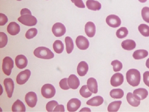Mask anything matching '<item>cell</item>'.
Segmentation results:
<instances>
[{"label":"cell","mask_w":149,"mask_h":112,"mask_svg":"<svg viewBox=\"0 0 149 112\" xmlns=\"http://www.w3.org/2000/svg\"><path fill=\"white\" fill-rule=\"evenodd\" d=\"M76 44L78 48L82 50H85L90 46V42L88 39L82 35H79L77 38Z\"/></svg>","instance_id":"9c48e42d"},{"label":"cell","mask_w":149,"mask_h":112,"mask_svg":"<svg viewBox=\"0 0 149 112\" xmlns=\"http://www.w3.org/2000/svg\"><path fill=\"white\" fill-rule=\"evenodd\" d=\"M121 46L125 50L131 51L136 47V43L134 40H126L122 42Z\"/></svg>","instance_id":"cb8c5ba5"},{"label":"cell","mask_w":149,"mask_h":112,"mask_svg":"<svg viewBox=\"0 0 149 112\" xmlns=\"http://www.w3.org/2000/svg\"><path fill=\"white\" fill-rule=\"evenodd\" d=\"M127 99L128 103L133 107H138L140 104V100L135 97V95L131 93H128L127 95Z\"/></svg>","instance_id":"d6986e66"},{"label":"cell","mask_w":149,"mask_h":112,"mask_svg":"<svg viewBox=\"0 0 149 112\" xmlns=\"http://www.w3.org/2000/svg\"><path fill=\"white\" fill-rule=\"evenodd\" d=\"M104 102V99L101 96H96L89 99L86 102V104L91 106H99L102 105Z\"/></svg>","instance_id":"603a6c76"},{"label":"cell","mask_w":149,"mask_h":112,"mask_svg":"<svg viewBox=\"0 0 149 112\" xmlns=\"http://www.w3.org/2000/svg\"><path fill=\"white\" fill-rule=\"evenodd\" d=\"M0 38H1V41H0V48H2L4 47L8 42V38L7 35L4 32L0 33Z\"/></svg>","instance_id":"8d00e7d4"},{"label":"cell","mask_w":149,"mask_h":112,"mask_svg":"<svg viewBox=\"0 0 149 112\" xmlns=\"http://www.w3.org/2000/svg\"><path fill=\"white\" fill-rule=\"evenodd\" d=\"M11 110L12 111L14 112L26 111V107L22 101H20V99H17V100L14 103L13 106H12Z\"/></svg>","instance_id":"d4e9b609"},{"label":"cell","mask_w":149,"mask_h":112,"mask_svg":"<svg viewBox=\"0 0 149 112\" xmlns=\"http://www.w3.org/2000/svg\"><path fill=\"white\" fill-rule=\"evenodd\" d=\"M68 82L70 88L73 90H77L80 85V81L75 74H70L68 79Z\"/></svg>","instance_id":"2e32d148"},{"label":"cell","mask_w":149,"mask_h":112,"mask_svg":"<svg viewBox=\"0 0 149 112\" xmlns=\"http://www.w3.org/2000/svg\"><path fill=\"white\" fill-rule=\"evenodd\" d=\"M128 83L132 86H137L141 81V74L140 72L135 69H130L126 74Z\"/></svg>","instance_id":"6da1fadb"},{"label":"cell","mask_w":149,"mask_h":112,"mask_svg":"<svg viewBox=\"0 0 149 112\" xmlns=\"http://www.w3.org/2000/svg\"><path fill=\"white\" fill-rule=\"evenodd\" d=\"M59 85L60 88L63 90H68L70 88L68 84V78L62 79L59 82Z\"/></svg>","instance_id":"74e56055"},{"label":"cell","mask_w":149,"mask_h":112,"mask_svg":"<svg viewBox=\"0 0 149 112\" xmlns=\"http://www.w3.org/2000/svg\"><path fill=\"white\" fill-rule=\"evenodd\" d=\"M141 16L143 19L149 23V7H144L141 10Z\"/></svg>","instance_id":"836d02e7"},{"label":"cell","mask_w":149,"mask_h":112,"mask_svg":"<svg viewBox=\"0 0 149 112\" xmlns=\"http://www.w3.org/2000/svg\"><path fill=\"white\" fill-rule=\"evenodd\" d=\"M133 94L135 95L136 98L139 99L140 100L144 99L148 96L147 90L143 88H140L135 90L133 92Z\"/></svg>","instance_id":"44dd1931"},{"label":"cell","mask_w":149,"mask_h":112,"mask_svg":"<svg viewBox=\"0 0 149 112\" xmlns=\"http://www.w3.org/2000/svg\"><path fill=\"white\" fill-rule=\"evenodd\" d=\"M31 72L29 70L26 69L20 72L16 78V82L19 85H23L29 79Z\"/></svg>","instance_id":"52a82bcc"},{"label":"cell","mask_w":149,"mask_h":112,"mask_svg":"<svg viewBox=\"0 0 149 112\" xmlns=\"http://www.w3.org/2000/svg\"><path fill=\"white\" fill-rule=\"evenodd\" d=\"M106 23L111 28H116L121 24V20L116 15H111L108 16L106 19Z\"/></svg>","instance_id":"8992f818"},{"label":"cell","mask_w":149,"mask_h":112,"mask_svg":"<svg viewBox=\"0 0 149 112\" xmlns=\"http://www.w3.org/2000/svg\"><path fill=\"white\" fill-rule=\"evenodd\" d=\"M86 6L89 10L93 11L99 10L102 8V4L100 3L95 1V0H87L86 2Z\"/></svg>","instance_id":"7402d4cb"},{"label":"cell","mask_w":149,"mask_h":112,"mask_svg":"<svg viewBox=\"0 0 149 112\" xmlns=\"http://www.w3.org/2000/svg\"><path fill=\"white\" fill-rule=\"evenodd\" d=\"M20 15L21 16L24 15H32L31 11L28 9V8H23L20 11Z\"/></svg>","instance_id":"ee69618b"},{"label":"cell","mask_w":149,"mask_h":112,"mask_svg":"<svg viewBox=\"0 0 149 112\" xmlns=\"http://www.w3.org/2000/svg\"><path fill=\"white\" fill-rule=\"evenodd\" d=\"M87 86L90 91L93 94L98 93V84L96 79L94 78H90L87 81Z\"/></svg>","instance_id":"ffe728a7"},{"label":"cell","mask_w":149,"mask_h":112,"mask_svg":"<svg viewBox=\"0 0 149 112\" xmlns=\"http://www.w3.org/2000/svg\"><path fill=\"white\" fill-rule=\"evenodd\" d=\"M20 31V27L16 22H11L7 26V32L11 35H16Z\"/></svg>","instance_id":"e0dca14e"},{"label":"cell","mask_w":149,"mask_h":112,"mask_svg":"<svg viewBox=\"0 0 149 112\" xmlns=\"http://www.w3.org/2000/svg\"><path fill=\"white\" fill-rule=\"evenodd\" d=\"M121 104H122V102L121 101H115V102H111L108 106L107 110L109 112L118 111L119 110Z\"/></svg>","instance_id":"4316f807"},{"label":"cell","mask_w":149,"mask_h":112,"mask_svg":"<svg viewBox=\"0 0 149 112\" xmlns=\"http://www.w3.org/2000/svg\"><path fill=\"white\" fill-rule=\"evenodd\" d=\"M41 94L45 98H51L55 95L56 89L52 84H45L41 88Z\"/></svg>","instance_id":"277c9868"},{"label":"cell","mask_w":149,"mask_h":112,"mask_svg":"<svg viewBox=\"0 0 149 112\" xmlns=\"http://www.w3.org/2000/svg\"><path fill=\"white\" fill-rule=\"evenodd\" d=\"M139 1L141 3H144L147 1V0H139Z\"/></svg>","instance_id":"bcb514c9"},{"label":"cell","mask_w":149,"mask_h":112,"mask_svg":"<svg viewBox=\"0 0 149 112\" xmlns=\"http://www.w3.org/2000/svg\"><path fill=\"white\" fill-rule=\"evenodd\" d=\"M17 1H22V0H17Z\"/></svg>","instance_id":"7dc6e473"},{"label":"cell","mask_w":149,"mask_h":112,"mask_svg":"<svg viewBox=\"0 0 149 112\" xmlns=\"http://www.w3.org/2000/svg\"><path fill=\"white\" fill-rule=\"evenodd\" d=\"M7 22H8L7 17L3 13L0 14V25L1 26L5 25L6 23H7Z\"/></svg>","instance_id":"60d3db41"},{"label":"cell","mask_w":149,"mask_h":112,"mask_svg":"<svg viewBox=\"0 0 149 112\" xmlns=\"http://www.w3.org/2000/svg\"><path fill=\"white\" fill-rule=\"evenodd\" d=\"M143 81L146 86L149 87V72L146 71L143 74Z\"/></svg>","instance_id":"b9f144b4"},{"label":"cell","mask_w":149,"mask_h":112,"mask_svg":"<svg viewBox=\"0 0 149 112\" xmlns=\"http://www.w3.org/2000/svg\"><path fill=\"white\" fill-rule=\"evenodd\" d=\"M58 105V103L56 101H50L49 102L47 105H46V110L47 111H54V108L56 107Z\"/></svg>","instance_id":"f35d334b"},{"label":"cell","mask_w":149,"mask_h":112,"mask_svg":"<svg viewBox=\"0 0 149 112\" xmlns=\"http://www.w3.org/2000/svg\"><path fill=\"white\" fill-rule=\"evenodd\" d=\"M25 102L26 104L29 106L30 107H34L37 101H38V98H37V95L36 93L34 92H29L26 94L25 95Z\"/></svg>","instance_id":"30bf717a"},{"label":"cell","mask_w":149,"mask_h":112,"mask_svg":"<svg viewBox=\"0 0 149 112\" xmlns=\"http://www.w3.org/2000/svg\"><path fill=\"white\" fill-rule=\"evenodd\" d=\"M148 54V53L146 49H138L133 53L132 57L135 60H141L147 57Z\"/></svg>","instance_id":"484cf974"},{"label":"cell","mask_w":149,"mask_h":112,"mask_svg":"<svg viewBox=\"0 0 149 112\" xmlns=\"http://www.w3.org/2000/svg\"><path fill=\"white\" fill-rule=\"evenodd\" d=\"M18 21L22 24L28 26H35L37 23L36 18L32 15H24L18 18Z\"/></svg>","instance_id":"3957f363"},{"label":"cell","mask_w":149,"mask_h":112,"mask_svg":"<svg viewBox=\"0 0 149 112\" xmlns=\"http://www.w3.org/2000/svg\"><path fill=\"white\" fill-rule=\"evenodd\" d=\"M111 65H112L113 66V69L114 72H119L122 70L123 65L122 63H121L120 61H119V60H113L112 62L111 63Z\"/></svg>","instance_id":"e575fe53"},{"label":"cell","mask_w":149,"mask_h":112,"mask_svg":"<svg viewBox=\"0 0 149 112\" xmlns=\"http://www.w3.org/2000/svg\"><path fill=\"white\" fill-rule=\"evenodd\" d=\"M53 49L54 51L57 54H60L63 53L64 50L63 43L60 40H56L53 44Z\"/></svg>","instance_id":"83f0119b"},{"label":"cell","mask_w":149,"mask_h":112,"mask_svg":"<svg viewBox=\"0 0 149 112\" xmlns=\"http://www.w3.org/2000/svg\"><path fill=\"white\" fill-rule=\"evenodd\" d=\"M139 31L143 36L145 37L149 36V26L147 25V24H140V26H139Z\"/></svg>","instance_id":"d6a6232c"},{"label":"cell","mask_w":149,"mask_h":112,"mask_svg":"<svg viewBox=\"0 0 149 112\" xmlns=\"http://www.w3.org/2000/svg\"><path fill=\"white\" fill-rule=\"evenodd\" d=\"M71 1L78 8H83L85 7V6L82 1V0H71Z\"/></svg>","instance_id":"ab89813d"},{"label":"cell","mask_w":149,"mask_h":112,"mask_svg":"<svg viewBox=\"0 0 149 112\" xmlns=\"http://www.w3.org/2000/svg\"><path fill=\"white\" fill-rule=\"evenodd\" d=\"M81 105V102L79 99L77 98H72L68 102L67 104V108L68 111L73 112L76 111L79 109Z\"/></svg>","instance_id":"7c38bea8"},{"label":"cell","mask_w":149,"mask_h":112,"mask_svg":"<svg viewBox=\"0 0 149 112\" xmlns=\"http://www.w3.org/2000/svg\"><path fill=\"white\" fill-rule=\"evenodd\" d=\"M85 32L86 35L90 38L94 36L96 32V28L95 24L92 22H88L85 26Z\"/></svg>","instance_id":"9a60e30c"},{"label":"cell","mask_w":149,"mask_h":112,"mask_svg":"<svg viewBox=\"0 0 149 112\" xmlns=\"http://www.w3.org/2000/svg\"><path fill=\"white\" fill-rule=\"evenodd\" d=\"M37 33H38V30L36 28H31L26 32L25 35L26 38L28 40L32 39L35 36H36Z\"/></svg>","instance_id":"d590c367"},{"label":"cell","mask_w":149,"mask_h":112,"mask_svg":"<svg viewBox=\"0 0 149 112\" xmlns=\"http://www.w3.org/2000/svg\"><path fill=\"white\" fill-rule=\"evenodd\" d=\"M66 31V27L63 24L61 23H55L52 28V32L56 37H61L63 36L65 34Z\"/></svg>","instance_id":"ba28073f"},{"label":"cell","mask_w":149,"mask_h":112,"mask_svg":"<svg viewBox=\"0 0 149 112\" xmlns=\"http://www.w3.org/2000/svg\"><path fill=\"white\" fill-rule=\"evenodd\" d=\"M110 95L115 99L122 98L124 95V92L122 89H113L110 92Z\"/></svg>","instance_id":"f1b7e54d"},{"label":"cell","mask_w":149,"mask_h":112,"mask_svg":"<svg viewBox=\"0 0 149 112\" xmlns=\"http://www.w3.org/2000/svg\"><path fill=\"white\" fill-rule=\"evenodd\" d=\"M146 67H147L148 69H149V58H148L147 60V61H146Z\"/></svg>","instance_id":"f6af8a7d"},{"label":"cell","mask_w":149,"mask_h":112,"mask_svg":"<svg viewBox=\"0 0 149 112\" xmlns=\"http://www.w3.org/2000/svg\"><path fill=\"white\" fill-rule=\"evenodd\" d=\"M88 71V65L85 61H81L77 67V72L80 77H84Z\"/></svg>","instance_id":"ac0fdd59"},{"label":"cell","mask_w":149,"mask_h":112,"mask_svg":"<svg viewBox=\"0 0 149 112\" xmlns=\"http://www.w3.org/2000/svg\"><path fill=\"white\" fill-rule=\"evenodd\" d=\"M128 34V31L127 28L122 27L116 31V36L119 39L125 38Z\"/></svg>","instance_id":"1f68e13d"},{"label":"cell","mask_w":149,"mask_h":112,"mask_svg":"<svg viewBox=\"0 0 149 112\" xmlns=\"http://www.w3.org/2000/svg\"><path fill=\"white\" fill-rule=\"evenodd\" d=\"M79 93L84 98H88L91 97L93 94L88 89L87 85H83L79 90Z\"/></svg>","instance_id":"4dcf8cb0"},{"label":"cell","mask_w":149,"mask_h":112,"mask_svg":"<svg viewBox=\"0 0 149 112\" xmlns=\"http://www.w3.org/2000/svg\"><path fill=\"white\" fill-rule=\"evenodd\" d=\"M15 63H16V66L19 69H23L27 66L28 61L27 58L24 55L20 54V55H18L16 57Z\"/></svg>","instance_id":"5bb4252c"},{"label":"cell","mask_w":149,"mask_h":112,"mask_svg":"<svg viewBox=\"0 0 149 112\" xmlns=\"http://www.w3.org/2000/svg\"><path fill=\"white\" fill-rule=\"evenodd\" d=\"M33 54L36 57L46 60L52 59L54 57V53L50 49L45 47L36 48L33 51Z\"/></svg>","instance_id":"7a4b0ae2"},{"label":"cell","mask_w":149,"mask_h":112,"mask_svg":"<svg viewBox=\"0 0 149 112\" xmlns=\"http://www.w3.org/2000/svg\"><path fill=\"white\" fill-rule=\"evenodd\" d=\"M53 111H65L64 106L62 104H60V105L58 104L57 106H56Z\"/></svg>","instance_id":"7bdbcfd3"},{"label":"cell","mask_w":149,"mask_h":112,"mask_svg":"<svg viewBox=\"0 0 149 112\" xmlns=\"http://www.w3.org/2000/svg\"><path fill=\"white\" fill-rule=\"evenodd\" d=\"M4 85L5 86L6 91L8 97L11 98L12 95H13L15 88V84L13 79H11V78L5 79L4 81Z\"/></svg>","instance_id":"8fae6325"},{"label":"cell","mask_w":149,"mask_h":112,"mask_svg":"<svg viewBox=\"0 0 149 112\" xmlns=\"http://www.w3.org/2000/svg\"><path fill=\"white\" fill-rule=\"evenodd\" d=\"M124 81L123 74L120 73H116L111 77L110 79L111 85L113 86H119L121 85Z\"/></svg>","instance_id":"4fadbf2b"},{"label":"cell","mask_w":149,"mask_h":112,"mask_svg":"<svg viewBox=\"0 0 149 112\" xmlns=\"http://www.w3.org/2000/svg\"><path fill=\"white\" fill-rule=\"evenodd\" d=\"M14 67V62L13 59L10 57H5L3 60V71L7 76H10L12 69Z\"/></svg>","instance_id":"5b68a950"},{"label":"cell","mask_w":149,"mask_h":112,"mask_svg":"<svg viewBox=\"0 0 149 112\" xmlns=\"http://www.w3.org/2000/svg\"><path fill=\"white\" fill-rule=\"evenodd\" d=\"M65 42L66 45V51L68 54H70L72 52L74 48L73 40L70 38V37L66 36L65 38Z\"/></svg>","instance_id":"f546056e"}]
</instances>
